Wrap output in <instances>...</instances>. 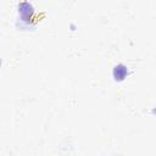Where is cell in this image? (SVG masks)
<instances>
[{
  "label": "cell",
  "mask_w": 156,
  "mask_h": 156,
  "mask_svg": "<svg viewBox=\"0 0 156 156\" xmlns=\"http://www.w3.org/2000/svg\"><path fill=\"white\" fill-rule=\"evenodd\" d=\"M18 12H20L21 18L23 21H29L32 15H33V12H34V9L29 2L24 1V2H21L18 5Z\"/></svg>",
  "instance_id": "cell-1"
},
{
  "label": "cell",
  "mask_w": 156,
  "mask_h": 156,
  "mask_svg": "<svg viewBox=\"0 0 156 156\" xmlns=\"http://www.w3.org/2000/svg\"><path fill=\"white\" fill-rule=\"evenodd\" d=\"M112 74H113V79L116 82H122L124 80V78L127 77L128 74V68L126 65L123 63H118L113 67V71H112Z\"/></svg>",
  "instance_id": "cell-2"
},
{
  "label": "cell",
  "mask_w": 156,
  "mask_h": 156,
  "mask_svg": "<svg viewBox=\"0 0 156 156\" xmlns=\"http://www.w3.org/2000/svg\"><path fill=\"white\" fill-rule=\"evenodd\" d=\"M0 65H1V58H0Z\"/></svg>",
  "instance_id": "cell-3"
}]
</instances>
